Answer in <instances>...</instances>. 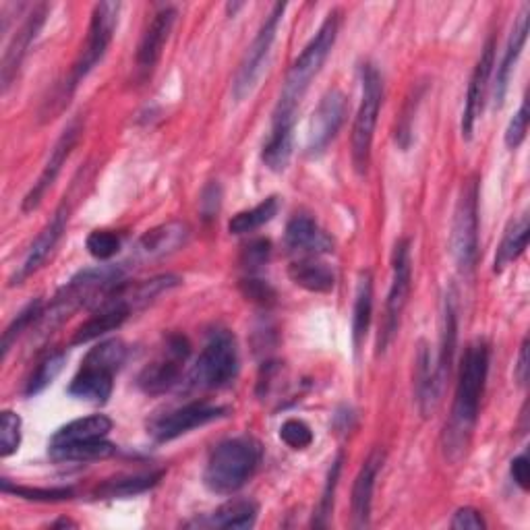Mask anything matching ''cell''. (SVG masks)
I'll return each instance as SVG.
<instances>
[{
  "label": "cell",
  "instance_id": "obj_35",
  "mask_svg": "<svg viewBox=\"0 0 530 530\" xmlns=\"http://www.w3.org/2000/svg\"><path fill=\"white\" fill-rule=\"evenodd\" d=\"M42 301L40 299H36V301H32V303H29L11 323H9V328L5 330V334H3V342H0V352H3V361L9 357V350H11V346L17 342V338L23 334V332H27L29 328H32L34 326V323L36 321H40V317H42Z\"/></svg>",
  "mask_w": 530,
  "mask_h": 530
},
{
  "label": "cell",
  "instance_id": "obj_2",
  "mask_svg": "<svg viewBox=\"0 0 530 530\" xmlns=\"http://www.w3.org/2000/svg\"><path fill=\"white\" fill-rule=\"evenodd\" d=\"M263 450L253 437H232L214 448L205 466L203 481L212 493L232 495L241 491L257 473Z\"/></svg>",
  "mask_w": 530,
  "mask_h": 530
},
{
  "label": "cell",
  "instance_id": "obj_44",
  "mask_svg": "<svg viewBox=\"0 0 530 530\" xmlns=\"http://www.w3.org/2000/svg\"><path fill=\"white\" fill-rule=\"evenodd\" d=\"M450 526H452L454 530H464V528H470V530H483V528H487V524H485L481 512L475 510V508H460V510L454 514Z\"/></svg>",
  "mask_w": 530,
  "mask_h": 530
},
{
  "label": "cell",
  "instance_id": "obj_47",
  "mask_svg": "<svg viewBox=\"0 0 530 530\" xmlns=\"http://www.w3.org/2000/svg\"><path fill=\"white\" fill-rule=\"evenodd\" d=\"M516 381L520 386H526L528 381V338H524L522 346H520V355H518V365L514 369Z\"/></svg>",
  "mask_w": 530,
  "mask_h": 530
},
{
  "label": "cell",
  "instance_id": "obj_28",
  "mask_svg": "<svg viewBox=\"0 0 530 530\" xmlns=\"http://www.w3.org/2000/svg\"><path fill=\"white\" fill-rule=\"evenodd\" d=\"M116 452L114 444L104 439H92V441H75V444H63V446H50L48 454L56 462H94V460H106Z\"/></svg>",
  "mask_w": 530,
  "mask_h": 530
},
{
  "label": "cell",
  "instance_id": "obj_40",
  "mask_svg": "<svg viewBox=\"0 0 530 530\" xmlns=\"http://www.w3.org/2000/svg\"><path fill=\"white\" fill-rule=\"evenodd\" d=\"M280 439L292 450H305L313 444V431L305 421L288 419L280 427Z\"/></svg>",
  "mask_w": 530,
  "mask_h": 530
},
{
  "label": "cell",
  "instance_id": "obj_8",
  "mask_svg": "<svg viewBox=\"0 0 530 530\" xmlns=\"http://www.w3.org/2000/svg\"><path fill=\"white\" fill-rule=\"evenodd\" d=\"M119 3H100L96 5L92 13V23H90V32H87L85 46L75 61L69 81L65 85V94H73L77 90V85L94 71V67L102 61L112 38H114V29L116 23H119Z\"/></svg>",
  "mask_w": 530,
  "mask_h": 530
},
{
  "label": "cell",
  "instance_id": "obj_33",
  "mask_svg": "<svg viewBox=\"0 0 530 530\" xmlns=\"http://www.w3.org/2000/svg\"><path fill=\"white\" fill-rule=\"evenodd\" d=\"M278 208H280L278 197H268L259 205H255V208L239 212L237 216H234L228 224V230L232 234H249V232L261 228L263 224L272 222L274 216L278 214Z\"/></svg>",
  "mask_w": 530,
  "mask_h": 530
},
{
  "label": "cell",
  "instance_id": "obj_18",
  "mask_svg": "<svg viewBox=\"0 0 530 530\" xmlns=\"http://www.w3.org/2000/svg\"><path fill=\"white\" fill-rule=\"evenodd\" d=\"M67 222H69V208H67V203H63L61 208L54 212L52 220L44 226V230L38 234V239L34 241V245L29 247V251L21 263V268L11 278V286L21 284L25 278L36 274L42 268L44 261L50 257V253L58 245V241H61L63 232L67 228Z\"/></svg>",
  "mask_w": 530,
  "mask_h": 530
},
{
  "label": "cell",
  "instance_id": "obj_21",
  "mask_svg": "<svg viewBox=\"0 0 530 530\" xmlns=\"http://www.w3.org/2000/svg\"><path fill=\"white\" fill-rule=\"evenodd\" d=\"M528 11L530 9L524 7V11L520 13V17H518V21H516V25L512 29V34H510V40H508V46H506L502 63L497 65V75H495V83H493V102H495L497 108L504 104L512 71H514V67L518 63V58L522 54V48L526 44V36H528Z\"/></svg>",
  "mask_w": 530,
  "mask_h": 530
},
{
  "label": "cell",
  "instance_id": "obj_23",
  "mask_svg": "<svg viewBox=\"0 0 530 530\" xmlns=\"http://www.w3.org/2000/svg\"><path fill=\"white\" fill-rule=\"evenodd\" d=\"M456 342H458V309H456V292L450 290L444 301V330H441V348L435 365L437 384L441 390H444L446 381L450 379L452 373Z\"/></svg>",
  "mask_w": 530,
  "mask_h": 530
},
{
  "label": "cell",
  "instance_id": "obj_20",
  "mask_svg": "<svg viewBox=\"0 0 530 530\" xmlns=\"http://www.w3.org/2000/svg\"><path fill=\"white\" fill-rule=\"evenodd\" d=\"M286 247L292 253H303L307 257H319L321 253H330L334 243L323 232L317 222L309 216H294L286 226Z\"/></svg>",
  "mask_w": 530,
  "mask_h": 530
},
{
  "label": "cell",
  "instance_id": "obj_34",
  "mask_svg": "<svg viewBox=\"0 0 530 530\" xmlns=\"http://www.w3.org/2000/svg\"><path fill=\"white\" fill-rule=\"evenodd\" d=\"M65 363H67L65 352H52V355H48L44 361H40V365L34 369L32 377L27 379L25 396H36V394L44 392L58 377V373L63 371Z\"/></svg>",
  "mask_w": 530,
  "mask_h": 530
},
{
  "label": "cell",
  "instance_id": "obj_14",
  "mask_svg": "<svg viewBox=\"0 0 530 530\" xmlns=\"http://www.w3.org/2000/svg\"><path fill=\"white\" fill-rule=\"evenodd\" d=\"M79 135H81V121L75 119V121H71L67 125V129L61 133V137H58V141L54 143L50 158H48V162H46V166H44V170L40 174V179L34 183V187L29 189V193L23 199V212H34L38 205L42 203L44 195L48 193V189L58 179V174H61V170H63V164L67 162V158L73 152V147L77 145Z\"/></svg>",
  "mask_w": 530,
  "mask_h": 530
},
{
  "label": "cell",
  "instance_id": "obj_11",
  "mask_svg": "<svg viewBox=\"0 0 530 530\" xmlns=\"http://www.w3.org/2000/svg\"><path fill=\"white\" fill-rule=\"evenodd\" d=\"M228 415V408L220 404H212L205 400L189 402L181 408H174L162 417H156L147 425V433H150L156 441L164 444V441H172L176 437H181L197 427L208 425L212 421H218Z\"/></svg>",
  "mask_w": 530,
  "mask_h": 530
},
{
  "label": "cell",
  "instance_id": "obj_9",
  "mask_svg": "<svg viewBox=\"0 0 530 530\" xmlns=\"http://www.w3.org/2000/svg\"><path fill=\"white\" fill-rule=\"evenodd\" d=\"M284 11H286V5H282V3L274 5L272 13L261 25L253 44L247 48V54L241 61L239 73H237V77H234V83H232V96L237 102L247 100L257 87V81L265 69V61H268V56L272 52V46H274V40L278 34V25L284 17Z\"/></svg>",
  "mask_w": 530,
  "mask_h": 530
},
{
  "label": "cell",
  "instance_id": "obj_42",
  "mask_svg": "<svg viewBox=\"0 0 530 530\" xmlns=\"http://www.w3.org/2000/svg\"><path fill=\"white\" fill-rule=\"evenodd\" d=\"M526 131H528V102L522 100L518 112L514 114V119L510 121L506 129V145L510 147V150H516V147L522 145Z\"/></svg>",
  "mask_w": 530,
  "mask_h": 530
},
{
  "label": "cell",
  "instance_id": "obj_3",
  "mask_svg": "<svg viewBox=\"0 0 530 530\" xmlns=\"http://www.w3.org/2000/svg\"><path fill=\"white\" fill-rule=\"evenodd\" d=\"M125 359L127 348L121 340L112 338L100 342L85 355L81 369L71 381L69 394L92 404L108 402L114 388V375L123 367Z\"/></svg>",
  "mask_w": 530,
  "mask_h": 530
},
{
  "label": "cell",
  "instance_id": "obj_41",
  "mask_svg": "<svg viewBox=\"0 0 530 530\" xmlns=\"http://www.w3.org/2000/svg\"><path fill=\"white\" fill-rule=\"evenodd\" d=\"M241 290H243V294L251 303H257L261 307L274 305V301H276V290L268 282H263L259 278L243 280L241 282Z\"/></svg>",
  "mask_w": 530,
  "mask_h": 530
},
{
  "label": "cell",
  "instance_id": "obj_25",
  "mask_svg": "<svg viewBox=\"0 0 530 530\" xmlns=\"http://www.w3.org/2000/svg\"><path fill=\"white\" fill-rule=\"evenodd\" d=\"M292 282L309 290V292H330L336 284V274L328 263L319 261L317 257H305L294 261L288 270Z\"/></svg>",
  "mask_w": 530,
  "mask_h": 530
},
{
  "label": "cell",
  "instance_id": "obj_37",
  "mask_svg": "<svg viewBox=\"0 0 530 530\" xmlns=\"http://www.w3.org/2000/svg\"><path fill=\"white\" fill-rule=\"evenodd\" d=\"M340 470H342V454H338L336 460L332 462V468H330L328 479H326V487H323L319 506H317V514H315V520H313L315 526H326L328 518L332 516L334 499H336L334 495H336V487H338V479H340Z\"/></svg>",
  "mask_w": 530,
  "mask_h": 530
},
{
  "label": "cell",
  "instance_id": "obj_29",
  "mask_svg": "<svg viewBox=\"0 0 530 530\" xmlns=\"http://www.w3.org/2000/svg\"><path fill=\"white\" fill-rule=\"evenodd\" d=\"M417 400L421 406V412L427 417L429 412L435 410V404L439 402L441 388L437 384V375H435V365L431 363L429 348L425 342L419 346V357H417Z\"/></svg>",
  "mask_w": 530,
  "mask_h": 530
},
{
  "label": "cell",
  "instance_id": "obj_12",
  "mask_svg": "<svg viewBox=\"0 0 530 530\" xmlns=\"http://www.w3.org/2000/svg\"><path fill=\"white\" fill-rule=\"evenodd\" d=\"M189 355H191L189 340L185 336H170L166 342L164 355L139 373L137 377L139 390L150 396H158L172 390L176 384H179L181 369L189 359Z\"/></svg>",
  "mask_w": 530,
  "mask_h": 530
},
{
  "label": "cell",
  "instance_id": "obj_17",
  "mask_svg": "<svg viewBox=\"0 0 530 530\" xmlns=\"http://www.w3.org/2000/svg\"><path fill=\"white\" fill-rule=\"evenodd\" d=\"M294 123H297V108L292 106H276L270 137L263 145V164L274 172H282L292 156L294 143Z\"/></svg>",
  "mask_w": 530,
  "mask_h": 530
},
{
  "label": "cell",
  "instance_id": "obj_6",
  "mask_svg": "<svg viewBox=\"0 0 530 530\" xmlns=\"http://www.w3.org/2000/svg\"><path fill=\"white\" fill-rule=\"evenodd\" d=\"M384 102V81L373 65L363 67V100L352 127V164L359 174H365L371 160V145L377 127V116Z\"/></svg>",
  "mask_w": 530,
  "mask_h": 530
},
{
  "label": "cell",
  "instance_id": "obj_36",
  "mask_svg": "<svg viewBox=\"0 0 530 530\" xmlns=\"http://www.w3.org/2000/svg\"><path fill=\"white\" fill-rule=\"evenodd\" d=\"M0 489L3 493H11L23 499H29V502H65V499H71L75 495L73 489L69 487H56V489H40V487H23V485H11L9 479L0 481Z\"/></svg>",
  "mask_w": 530,
  "mask_h": 530
},
{
  "label": "cell",
  "instance_id": "obj_19",
  "mask_svg": "<svg viewBox=\"0 0 530 530\" xmlns=\"http://www.w3.org/2000/svg\"><path fill=\"white\" fill-rule=\"evenodd\" d=\"M176 21V9L172 7H164L160 9L154 19L147 25V29L141 36L139 48H137V71L141 77L152 75V71L156 69L162 50L172 34V27Z\"/></svg>",
  "mask_w": 530,
  "mask_h": 530
},
{
  "label": "cell",
  "instance_id": "obj_26",
  "mask_svg": "<svg viewBox=\"0 0 530 530\" xmlns=\"http://www.w3.org/2000/svg\"><path fill=\"white\" fill-rule=\"evenodd\" d=\"M112 431V421L106 415H92L85 419H75L65 427L58 429L50 437V446H63L75 444V441H92L104 439Z\"/></svg>",
  "mask_w": 530,
  "mask_h": 530
},
{
  "label": "cell",
  "instance_id": "obj_39",
  "mask_svg": "<svg viewBox=\"0 0 530 530\" xmlns=\"http://www.w3.org/2000/svg\"><path fill=\"white\" fill-rule=\"evenodd\" d=\"M85 247L92 257L108 261L121 251V237L112 230H94L90 237H87Z\"/></svg>",
  "mask_w": 530,
  "mask_h": 530
},
{
  "label": "cell",
  "instance_id": "obj_22",
  "mask_svg": "<svg viewBox=\"0 0 530 530\" xmlns=\"http://www.w3.org/2000/svg\"><path fill=\"white\" fill-rule=\"evenodd\" d=\"M384 464L379 452H373L365 464L361 466L359 475L355 479V487H352V518H355L357 528H367L371 520V504H373V489L375 479L379 475V468Z\"/></svg>",
  "mask_w": 530,
  "mask_h": 530
},
{
  "label": "cell",
  "instance_id": "obj_5",
  "mask_svg": "<svg viewBox=\"0 0 530 530\" xmlns=\"http://www.w3.org/2000/svg\"><path fill=\"white\" fill-rule=\"evenodd\" d=\"M239 373L237 340L228 330H218L203 346L191 371V384L199 390H218L228 386Z\"/></svg>",
  "mask_w": 530,
  "mask_h": 530
},
{
  "label": "cell",
  "instance_id": "obj_24",
  "mask_svg": "<svg viewBox=\"0 0 530 530\" xmlns=\"http://www.w3.org/2000/svg\"><path fill=\"white\" fill-rule=\"evenodd\" d=\"M189 237V228L181 222H168L150 232H145L139 241V251L145 257H162L181 249Z\"/></svg>",
  "mask_w": 530,
  "mask_h": 530
},
{
  "label": "cell",
  "instance_id": "obj_7",
  "mask_svg": "<svg viewBox=\"0 0 530 530\" xmlns=\"http://www.w3.org/2000/svg\"><path fill=\"white\" fill-rule=\"evenodd\" d=\"M452 255L464 274L475 270L479 257V183L468 181L454 212Z\"/></svg>",
  "mask_w": 530,
  "mask_h": 530
},
{
  "label": "cell",
  "instance_id": "obj_13",
  "mask_svg": "<svg viewBox=\"0 0 530 530\" xmlns=\"http://www.w3.org/2000/svg\"><path fill=\"white\" fill-rule=\"evenodd\" d=\"M346 96L340 90H330L321 98L317 110L311 116L309 135H307V150L309 154L317 156L336 139L338 131L346 119Z\"/></svg>",
  "mask_w": 530,
  "mask_h": 530
},
{
  "label": "cell",
  "instance_id": "obj_4",
  "mask_svg": "<svg viewBox=\"0 0 530 530\" xmlns=\"http://www.w3.org/2000/svg\"><path fill=\"white\" fill-rule=\"evenodd\" d=\"M338 27H340V13L332 11L328 15V19L321 23L315 38L305 46V50L301 52L297 61L292 63V67L286 75L278 104L299 108L305 92L309 90L311 81L321 71L323 63L328 61V56H330V52L336 44V38H338Z\"/></svg>",
  "mask_w": 530,
  "mask_h": 530
},
{
  "label": "cell",
  "instance_id": "obj_46",
  "mask_svg": "<svg viewBox=\"0 0 530 530\" xmlns=\"http://www.w3.org/2000/svg\"><path fill=\"white\" fill-rule=\"evenodd\" d=\"M510 473H512V479L514 483L522 489V491H528V481H530V464H528V456L526 454H520L512 460V466H510Z\"/></svg>",
  "mask_w": 530,
  "mask_h": 530
},
{
  "label": "cell",
  "instance_id": "obj_48",
  "mask_svg": "<svg viewBox=\"0 0 530 530\" xmlns=\"http://www.w3.org/2000/svg\"><path fill=\"white\" fill-rule=\"evenodd\" d=\"M52 526H75V524H73L71 520H65V518H63V520H58V522H54Z\"/></svg>",
  "mask_w": 530,
  "mask_h": 530
},
{
  "label": "cell",
  "instance_id": "obj_38",
  "mask_svg": "<svg viewBox=\"0 0 530 530\" xmlns=\"http://www.w3.org/2000/svg\"><path fill=\"white\" fill-rule=\"evenodd\" d=\"M21 446V417L13 410H3L0 415V456L9 458Z\"/></svg>",
  "mask_w": 530,
  "mask_h": 530
},
{
  "label": "cell",
  "instance_id": "obj_31",
  "mask_svg": "<svg viewBox=\"0 0 530 530\" xmlns=\"http://www.w3.org/2000/svg\"><path fill=\"white\" fill-rule=\"evenodd\" d=\"M257 514L259 508L251 499H232L214 512L210 524L218 528H253Z\"/></svg>",
  "mask_w": 530,
  "mask_h": 530
},
{
  "label": "cell",
  "instance_id": "obj_27",
  "mask_svg": "<svg viewBox=\"0 0 530 530\" xmlns=\"http://www.w3.org/2000/svg\"><path fill=\"white\" fill-rule=\"evenodd\" d=\"M371 315H373V276L371 272H361L359 286H357V297H355V309H352V344L359 352L369 326H371Z\"/></svg>",
  "mask_w": 530,
  "mask_h": 530
},
{
  "label": "cell",
  "instance_id": "obj_1",
  "mask_svg": "<svg viewBox=\"0 0 530 530\" xmlns=\"http://www.w3.org/2000/svg\"><path fill=\"white\" fill-rule=\"evenodd\" d=\"M489 357L491 350L483 340L468 344V348L464 350L454 394L452 417L444 431V452L450 462L462 458L477 427L479 406L489 375Z\"/></svg>",
  "mask_w": 530,
  "mask_h": 530
},
{
  "label": "cell",
  "instance_id": "obj_16",
  "mask_svg": "<svg viewBox=\"0 0 530 530\" xmlns=\"http://www.w3.org/2000/svg\"><path fill=\"white\" fill-rule=\"evenodd\" d=\"M493 67H495V42L489 40L481 52L479 63L473 71V77H470V83H468V94H466L462 125H460L462 137L466 141H470L475 135V127H477V121L483 112V104H485V96L489 90V77L493 73Z\"/></svg>",
  "mask_w": 530,
  "mask_h": 530
},
{
  "label": "cell",
  "instance_id": "obj_43",
  "mask_svg": "<svg viewBox=\"0 0 530 530\" xmlns=\"http://www.w3.org/2000/svg\"><path fill=\"white\" fill-rule=\"evenodd\" d=\"M270 253H272L270 241H263V239L253 241L251 245H247V249L243 253V265L249 270H255V268H259V265L268 263Z\"/></svg>",
  "mask_w": 530,
  "mask_h": 530
},
{
  "label": "cell",
  "instance_id": "obj_45",
  "mask_svg": "<svg viewBox=\"0 0 530 530\" xmlns=\"http://www.w3.org/2000/svg\"><path fill=\"white\" fill-rule=\"evenodd\" d=\"M220 203H222V189L218 183H212L203 189L201 193V214L205 220L216 218L220 212Z\"/></svg>",
  "mask_w": 530,
  "mask_h": 530
},
{
  "label": "cell",
  "instance_id": "obj_10",
  "mask_svg": "<svg viewBox=\"0 0 530 530\" xmlns=\"http://www.w3.org/2000/svg\"><path fill=\"white\" fill-rule=\"evenodd\" d=\"M410 243L408 239H402L396 243L394 257H392V284L388 292V303H386V317H384V330L379 334V344L377 352H384L390 342L394 340L398 328H400V319L404 313V307L408 303V294H410Z\"/></svg>",
  "mask_w": 530,
  "mask_h": 530
},
{
  "label": "cell",
  "instance_id": "obj_15",
  "mask_svg": "<svg viewBox=\"0 0 530 530\" xmlns=\"http://www.w3.org/2000/svg\"><path fill=\"white\" fill-rule=\"evenodd\" d=\"M48 11H50L48 5L34 7V11L27 15L23 25L15 32L13 40L7 44L5 56H3V65H0V81H3V92L5 94L11 87L13 79L17 77L23 58L27 56L29 48H32L38 32L42 29V25H44V21L48 17Z\"/></svg>",
  "mask_w": 530,
  "mask_h": 530
},
{
  "label": "cell",
  "instance_id": "obj_30",
  "mask_svg": "<svg viewBox=\"0 0 530 530\" xmlns=\"http://www.w3.org/2000/svg\"><path fill=\"white\" fill-rule=\"evenodd\" d=\"M164 477V470H156V473H141V475H129L119 479H108L96 489L98 499H116V497H131L145 493L160 483Z\"/></svg>",
  "mask_w": 530,
  "mask_h": 530
},
{
  "label": "cell",
  "instance_id": "obj_32",
  "mask_svg": "<svg viewBox=\"0 0 530 530\" xmlns=\"http://www.w3.org/2000/svg\"><path fill=\"white\" fill-rule=\"evenodd\" d=\"M526 245H528V216H522L516 222H512L504 234V241L499 245L495 255V272H502L506 265L516 261L526 251Z\"/></svg>",
  "mask_w": 530,
  "mask_h": 530
}]
</instances>
